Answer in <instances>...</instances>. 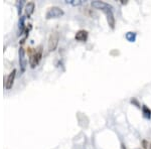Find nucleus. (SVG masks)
Instances as JSON below:
<instances>
[{
  "label": "nucleus",
  "mask_w": 151,
  "mask_h": 149,
  "mask_svg": "<svg viewBox=\"0 0 151 149\" xmlns=\"http://www.w3.org/2000/svg\"><path fill=\"white\" fill-rule=\"evenodd\" d=\"M29 53H30V58H29V65L32 69H35L38 63L40 62L41 57H42V48L38 46L37 48H29Z\"/></svg>",
  "instance_id": "1"
},
{
  "label": "nucleus",
  "mask_w": 151,
  "mask_h": 149,
  "mask_svg": "<svg viewBox=\"0 0 151 149\" xmlns=\"http://www.w3.org/2000/svg\"><path fill=\"white\" fill-rule=\"evenodd\" d=\"M65 14L64 10L58 6H52L47 10V14H45V18L52 19V18H58Z\"/></svg>",
  "instance_id": "2"
},
{
  "label": "nucleus",
  "mask_w": 151,
  "mask_h": 149,
  "mask_svg": "<svg viewBox=\"0 0 151 149\" xmlns=\"http://www.w3.org/2000/svg\"><path fill=\"white\" fill-rule=\"evenodd\" d=\"M58 41H60V35L58 32H52L48 38V50L53 52L58 48Z\"/></svg>",
  "instance_id": "3"
},
{
  "label": "nucleus",
  "mask_w": 151,
  "mask_h": 149,
  "mask_svg": "<svg viewBox=\"0 0 151 149\" xmlns=\"http://www.w3.org/2000/svg\"><path fill=\"white\" fill-rule=\"evenodd\" d=\"M103 12L105 13V15H106L107 22H108V25L110 26V28L111 29H115L116 20H115V17H114L113 7H111V8H108V9H105Z\"/></svg>",
  "instance_id": "4"
},
{
  "label": "nucleus",
  "mask_w": 151,
  "mask_h": 149,
  "mask_svg": "<svg viewBox=\"0 0 151 149\" xmlns=\"http://www.w3.org/2000/svg\"><path fill=\"white\" fill-rule=\"evenodd\" d=\"M18 55H19V66H20L21 72L23 73V72H25L26 67H27V60H26V53H25L24 48H19Z\"/></svg>",
  "instance_id": "5"
},
{
  "label": "nucleus",
  "mask_w": 151,
  "mask_h": 149,
  "mask_svg": "<svg viewBox=\"0 0 151 149\" xmlns=\"http://www.w3.org/2000/svg\"><path fill=\"white\" fill-rule=\"evenodd\" d=\"M91 5H92V7H94L95 9L101 10L102 12H103L105 9H108V8L113 7L111 4L106 3V2H104V1H100V0H95V1H92Z\"/></svg>",
  "instance_id": "6"
},
{
  "label": "nucleus",
  "mask_w": 151,
  "mask_h": 149,
  "mask_svg": "<svg viewBox=\"0 0 151 149\" xmlns=\"http://www.w3.org/2000/svg\"><path fill=\"white\" fill-rule=\"evenodd\" d=\"M88 36H89V33H88L87 30L85 29H81V30L77 31L75 35V38L77 41H80V42H85L88 40Z\"/></svg>",
  "instance_id": "7"
},
{
  "label": "nucleus",
  "mask_w": 151,
  "mask_h": 149,
  "mask_svg": "<svg viewBox=\"0 0 151 149\" xmlns=\"http://www.w3.org/2000/svg\"><path fill=\"white\" fill-rule=\"evenodd\" d=\"M15 75H16V70H13L12 72L7 76V79L5 81V88L6 90H10L12 86H13L14 79H15Z\"/></svg>",
  "instance_id": "8"
},
{
  "label": "nucleus",
  "mask_w": 151,
  "mask_h": 149,
  "mask_svg": "<svg viewBox=\"0 0 151 149\" xmlns=\"http://www.w3.org/2000/svg\"><path fill=\"white\" fill-rule=\"evenodd\" d=\"M35 2H28V3L25 5V15L29 17V16H30L31 14L33 13V11H35Z\"/></svg>",
  "instance_id": "9"
},
{
  "label": "nucleus",
  "mask_w": 151,
  "mask_h": 149,
  "mask_svg": "<svg viewBox=\"0 0 151 149\" xmlns=\"http://www.w3.org/2000/svg\"><path fill=\"white\" fill-rule=\"evenodd\" d=\"M125 38L129 42H135L136 38H137V33L134 32V31H128L125 35Z\"/></svg>",
  "instance_id": "10"
},
{
  "label": "nucleus",
  "mask_w": 151,
  "mask_h": 149,
  "mask_svg": "<svg viewBox=\"0 0 151 149\" xmlns=\"http://www.w3.org/2000/svg\"><path fill=\"white\" fill-rule=\"evenodd\" d=\"M141 109H142L143 117H144L146 120H150L151 119V110L148 108L146 105H143V106L141 107Z\"/></svg>",
  "instance_id": "11"
},
{
  "label": "nucleus",
  "mask_w": 151,
  "mask_h": 149,
  "mask_svg": "<svg viewBox=\"0 0 151 149\" xmlns=\"http://www.w3.org/2000/svg\"><path fill=\"white\" fill-rule=\"evenodd\" d=\"M65 2H67L68 4H72L73 6H80L82 5L83 1L82 0H65Z\"/></svg>",
  "instance_id": "12"
},
{
  "label": "nucleus",
  "mask_w": 151,
  "mask_h": 149,
  "mask_svg": "<svg viewBox=\"0 0 151 149\" xmlns=\"http://www.w3.org/2000/svg\"><path fill=\"white\" fill-rule=\"evenodd\" d=\"M141 144H142V148L143 149H151V142H149V141L142 140Z\"/></svg>",
  "instance_id": "13"
},
{
  "label": "nucleus",
  "mask_w": 151,
  "mask_h": 149,
  "mask_svg": "<svg viewBox=\"0 0 151 149\" xmlns=\"http://www.w3.org/2000/svg\"><path fill=\"white\" fill-rule=\"evenodd\" d=\"M19 29H20V32L22 33L23 30H24V17L20 18V20H19Z\"/></svg>",
  "instance_id": "14"
},
{
  "label": "nucleus",
  "mask_w": 151,
  "mask_h": 149,
  "mask_svg": "<svg viewBox=\"0 0 151 149\" xmlns=\"http://www.w3.org/2000/svg\"><path fill=\"white\" fill-rule=\"evenodd\" d=\"M24 4V2L23 1H17V3H16V5H17L18 7V14L20 15V13H21V10H22V5Z\"/></svg>",
  "instance_id": "15"
},
{
  "label": "nucleus",
  "mask_w": 151,
  "mask_h": 149,
  "mask_svg": "<svg viewBox=\"0 0 151 149\" xmlns=\"http://www.w3.org/2000/svg\"><path fill=\"white\" fill-rule=\"evenodd\" d=\"M131 103H132V104H135L136 106H137L139 109H141V107H142V106H140V104L138 103V101H137V100H136V99H134V98H133L132 100H131Z\"/></svg>",
  "instance_id": "16"
},
{
  "label": "nucleus",
  "mask_w": 151,
  "mask_h": 149,
  "mask_svg": "<svg viewBox=\"0 0 151 149\" xmlns=\"http://www.w3.org/2000/svg\"><path fill=\"white\" fill-rule=\"evenodd\" d=\"M121 1H122V2H121V3H122V4H127V3H128L127 0H125V1H124V0H121Z\"/></svg>",
  "instance_id": "17"
},
{
  "label": "nucleus",
  "mask_w": 151,
  "mask_h": 149,
  "mask_svg": "<svg viewBox=\"0 0 151 149\" xmlns=\"http://www.w3.org/2000/svg\"><path fill=\"white\" fill-rule=\"evenodd\" d=\"M121 149H127V148H126V146L122 143V144H121Z\"/></svg>",
  "instance_id": "18"
},
{
  "label": "nucleus",
  "mask_w": 151,
  "mask_h": 149,
  "mask_svg": "<svg viewBox=\"0 0 151 149\" xmlns=\"http://www.w3.org/2000/svg\"><path fill=\"white\" fill-rule=\"evenodd\" d=\"M137 149H141V148H137Z\"/></svg>",
  "instance_id": "19"
}]
</instances>
